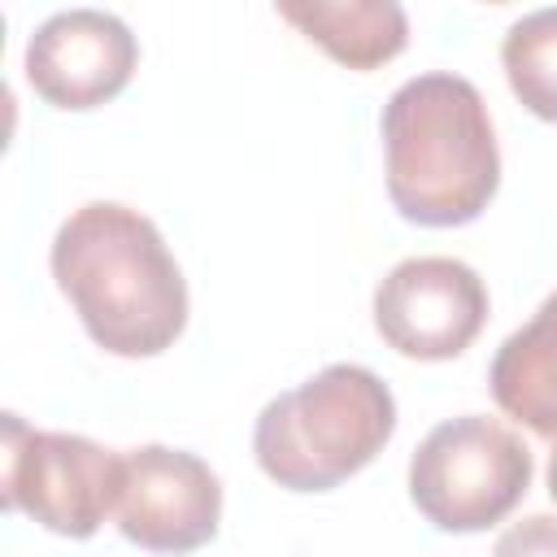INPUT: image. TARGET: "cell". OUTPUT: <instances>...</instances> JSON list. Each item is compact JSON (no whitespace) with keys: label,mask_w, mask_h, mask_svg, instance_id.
I'll use <instances>...</instances> for the list:
<instances>
[{"label":"cell","mask_w":557,"mask_h":557,"mask_svg":"<svg viewBox=\"0 0 557 557\" xmlns=\"http://www.w3.org/2000/svg\"><path fill=\"white\" fill-rule=\"evenodd\" d=\"M52 278L113 357H157L187 326V283L152 218L117 200L78 205L52 239Z\"/></svg>","instance_id":"obj_1"},{"label":"cell","mask_w":557,"mask_h":557,"mask_svg":"<svg viewBox=\"0 0 557 557\" xmlns=\"http://www.w3.org/2000/svg\"><path fill=\"white\" fill-rule=\"evenodd\" d=\"M387 196L405 222L466 226L500 187V152L479 87L461 74H418L383 104Z\"/></svg>","instance_id":"obj_2"},{"label":"cell","mask_w":557,"mask_h":557,"mask_svg":"<svg viewBox=\"0 0 557 557\" xmlns=\"http://www.w3.org/2000/svg\"><path fill=\"white\" fill-rule=\"evenodd\" d=\"M392 431V387L366 366L335 361L257 413L252 457L287 492H331L366 470Z\"/></svg>","instance_id":"obj_3"},{"label":"cell","mask_w":557,"mask_h":557,"mask_svg":"<svg viewBox=\"0 0 557 557\" xmlns=\"http://www.w3.org/2000/svg\"><path fill=\"white\" fill-rule=\"evenodd\" d=\"M531 487V448L496 418L461 413L426 431L409 457L418 513L448 535L496 527Z\"/></svg>","instance_id":"obj_4"},{"label":"cell","mask_w":557,"mask_h":557,"mask_svg":"<svg viewBox=\"0 0 557 557\" xmlns=\"http://www.w3.org/2000/svg\"><path fill=\"white\" fill-rule=\"evenodd\" d=\"M0 500L65 540H87L117 513L126 461L74 431H35L17 413L0 418Z\"/></svg>","instance_id":"obj_5"},{"label":"cell","mask_w":557,"mask_h":557,"mask_svg":"<svg viewBox=\"0 0 557 557\" xmlns=\"http://www.w3.org/2000/svg\"><path fill=\"white\" fill-rule=\"evenodd\" d=\"M487 322V287L457 257H405L374 287V326L413 361H448Z\"/></svg>","instance_id":"obj_6"},{"label":"cell","mask_w":557,"mask_h":557,"mask_svg":"<svg viewBox=\"0 0 557 557\" xmlns=\"http://www.w3.org/2000/svg\"><path fill=\"white\" fill-rule=\"evenodd\" d=\"M126 483L117 500V531L148 553H191L218 535L222 483L187 448L139 444L122 453Z\"/></svg>","instance_id":"obj_7"},{"label":"cell","mask_w":557,"mask_h":557,"mask_svg":"<svg viewBox=\"0 0 557 557\" xmlns=\"http://www.w3.org/2000/svg\"><path fill=\"white\" fill-rule=\"evenodd\" d=\"M22 65L35 96H44L52 109L83 113L113 100L131 83L139 44L117 13L61 9L35 26Z\"/></svg>","instance_id":"obj_8"},{"label":"cell","mask_w":557,"mask_h":557,"mask_svg":"<svg viewBox=\"0 0 557 557\" xmlns=\"http://www.w3.org/2000/svg\"><path fill=\"white\" fill-rule=\"evenodd\" d=\"M492 400L527 431L557 435V292L492 357Z\"/></svg>","instance_id":"obj_9"},{"label":"cell","mask_w":557,"mask_h":557,"mask_svg":"<svg viewBox=\"0 0 557 557\" xmlns=\"http://www.w3.org/2000/svg\"><path fill=\"white\" fill-rule=\"evenodd\" d=\"M278 17L348 70H374L409 44V17L396 0H278Z\"/></svg>","instance_id":"obj_10"},{"label":"cell","mask_w":557,"mask_h":557,"mask_svg":"<svg viewBox=\"0 0 557 557\" xmlns=\"http://www.w3.org/2000/svg\"><path fill=\"white\" fill-rule=\"evenodd\" d=\"M513 96L544 122H557V4L518 17L500 44Z\"/></svg>","instance_id":"obj_11"},{"label":"cell","mask_w":557,"mask_h":557,"mask_svg":"<svg viewBox=\"0 0 557 557\" xmlns=\"http://www.w3.org/2000/svg\"><path fill=\"white\" fill-rule=\"evenodd\" d=\"M492 557H557V518L531 513V518L505 527Z\"/></svg>","instance_id":"obj_12"},{"label":"cell","mask_w":557,"mask_h":557,"mask_svg":"<svg viewBox=\"0 0 557 557\" xmlns=\"http://www.w3.org/2000/svg\"><path fill=\"white\" fill-rule=\"evenodd\" d=\"M548 496L557 500V435H553V453H548Z\"/></svg>","instance_id":"obj_13"}]
</instances>
